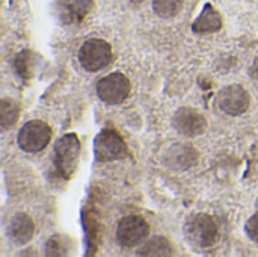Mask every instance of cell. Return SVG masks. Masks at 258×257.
<instances>
[{
  "label": "cell",
  "mask_w": 258,
  "mask_h": 257,
  "mask_svg": "<svg viewBox=\"0 0 258 257\" xmlns=\"http://www.w3.org/2000/svg\"><path fill=\"white\" fill-rule=\"evenodd\" d=\"M184 235L187 241L198 248H209L215 245L219 238L215 220L206 214L190 217L184 226Z\"/></svg>",
  "instance_id": "cell-1"
},
{
  "label": "cell",
  "mask_w": 258,
  "mask_h": 257,
  "mask_svg": "<svg viewBox=\"0 0 258 257\" xmlns=\"http://www.w3.org/2000/svg\"><path fill=\"white\" fill-rule=\"evenodd\" d=\"M112 59V47L104 39L92 38L83 42L79 50V62L88 71L103 70Z\"/></svg>",
  "instance_id": "cell-2"
},
{
  "label": "cell",
  "mask_w": 258,
  "mask_h": 257,
  "mask_svg": "<svg viewBox=\"0 0 258 257\" xmlns=\"http://www.w3.org/2000/svg\"><path fill=\"white\" fill-rule=\"evenodd\" d=\"M80 142L74 133L63 135L54 145V165L65 179H70L79 161Z\"/></svg>",
  "instance_id": "cell-3"
},
{
  "label": "cell",
  "mask_w": 258,
  "mask_h": 257,
  "mask_svg": "<svg viewBox=\"0 0 258 257\" xmlns=\"http://www.w3.org/2000/svg\"><path fill=\"white\" fill-rule=\"evenodd\" d=\"M94 153L98 162H112L127 156V145L119 133L112 129H104L94 141Z\"/></svg>",
  "instance_id": "cell-4"
},
{
  "label": "cell",
  "mask_w": 258,
  "mask_h": 257,
  "mask_svg": "<svg viewBox=\"0 0 258 257\" xmlns=\"http://www.w3.org/2000/svg\"><path fill=\"white\" fill-rule=\"evenodd\" d=\"M51 139V129L48 124L39 120L26 123L18 132V145L29 153H38L44 150Z\"/></svg>",
  "instance_id": "cell-5"
},
{
  "label": "cell",
  "mask_w": 258,
  "mask_h": 257,
  "mask_svg": "<svg viewBox=\"0 0 258 257\" xmlns=\"http://www.w3.org/2000/svg\"><path fill=\"white\" fill-rule=\"evenodd\" d=\"M150 233L148 223L138 215H128L118 223L116 239L125 248H133L142 244Z\"/></svg>",
  "instance_id": "cell-6"
},
{
  "label": "cell",
  "mask_w": 258,
  "mask_h": 257,
  "mask_svg": "<svg viewBox=\"0 0 258 257\" xmlns=\"http://www.w3.org/2000/svg\"><path fill=\"white\" fill-rule=\"evenodd\" d=\"M98 97L107 105H119L130 94V80L122 73H112L97 83Z\"/></svg>",
  "instance_id": "cell-7"
},
{
  "label": "cell",
  "mask_w": 258,
  "mask_h": 257,
  "mask_svg": "<svg viewBox=\"0 0 258 257\" xmlns=\"http://www.w3.org/2000/svg\"><path fill=\"white\" fill-rule=\"evenodd\" d=\"M216 101L227 115L237 117L249 108V94L240 85H230L219 91Z\"/></svg>",
  "instance_id": "cell-8"
},
{
  "label": "cell",
  "mask_w": 258,
  "mask_h": 257,
  "mask_svg": "<svg viewBox=\"0 0 258 257\" xmlns=\"http://www.w3.org/2000/svg\"><path fill=\"white\" fill-rule=\"evenodd\" d=\"M172 126L178 133L194 138V136L204 133L207 127V121L198 111L192 108H181L175 112Z\"/></svg>",
  "instance_id": "cell-9"
},
{
  "label": "cell",
  "mask_w": 258,
  "mask_h": 257,
  "mask_svg": "<svg viewBox=\"0 0 258 257\" xmlns=\"http://www.w3.org/2000/svg\"><path fill=\"white\" fill-rule=\"evenodd\" d=\"M198 161V153L194 147L186 144H175L169 147L165 155V164L177 171H184L195 165Z\"/></svg>",
  "instance_id": "cell-10"
},
{
  "label": "cell",
  "mask_w": 258,
  "mask_h": 257,
  "mask_svg": "<svg viewBox=\"0 0 258 257\" xmlns=\"http://www.w3.org/2000/svg\"><path fill=\"white\" fill-rule=\"evenodd\" d=\"M35 233V224L27 214H17L11 218L8 226V236L18 245L27 244Z\"/></svg>",
  "instance_id": "cell-11"
},
{
  "label": "cell",
  "mask_w": 258,
  "mask_h": 257,
  "mask_svg": "<svg viewBox=\"0 0 258 257\" xmlns=\"http://www.w3.org/2000/svg\"><path fill=\"white\" fill-rule=\"evenodd\" d=\"M221 26H222L221 15L218 14V11L210 3H207L204 6L203 12L200 14V17L192 24V30L198 35H204V33L218 32L221 29Z\"/></svg>",
  "instance_id": "cell-12"
},
{
  "label": "cell",
  "mask_w": 258,
  "mask_h": 257,
  "mask_svg": "<svg viewBox=\"0 0 258 257\" xmlns=\"http://www.w3.org/2000/svg\"><path fill=\"white\" fill-rule=\"evenodd\" d=\"M172 251V245L171 242L163 238V236H156L150 241H147L141 250H138L139 256H148V257H156V256H171Z\"/></svg>",
  "instance_id": "cell-13"
},
{
  "label": "cell",
  "mask_w": 258,
  "mask_h": 257,
  "mask_svg": "<svg viewBox=\"0 0 258 257\" xmlns=\"http://www.w3.org/2000/svg\"><path fill=\"white\" fill-rule=\"evenodd\" d=\"M36 61L38 55H35L30 50H23L17 55L15 58V71L20 77L23 79H30L35 76V68H36Z\"/></svg>",
  "instance_id": "cell-14"
},
{
  "label": "cell",
  "mask_w": 258,
  "mask_h": 257,
  "mask_svg": "<svg viewBox=\"0 0 258 257\" xmlns=\"http://www.w3.org/2000/svg\"><path fill=\"white\" fill-rule=\"evenodd\" d=\"M18 105L11 98H3L0 101V127L2 130H8L18 120Z\"/></svg>",
  "instance_id": "cell-15"
},
{
  "label": "cell",
  "mask_w": 258,
  "mask_h": 257,
  "mask_svg": "<svg viewBox=\"0 0 258 257\" xmlns=\"http://www.w3.org/2000/svg\"><path fill=\"white\" fill-rule=\"evenodd\" d=\"M183 6V0H153L154 12L162 18L175 17Z\"/></svg>",
  "instance_id": "cell-16"
},
{
  "label": "cell",
  "mask_w": 258,
  "mask_h": 257,
  "mask_svg": "<svg viewBox=\"0 0 258 257\" xmlns=\"http://www.w3.org/2000/svg\"><path fill=\"white\" fill-rule=\"evenodd\" d=\"M245 230H246V235L252 239L258 242V211L257 214H254L245 224Z\"/></svg>",
  "instance_id": "cell-17"
},
{
  "label": "cell",
  "mask_w": 258,
  "mask_h": 257,
  "mask_svg": "<svg viewBox=\"0 0 258 257\" xmlns=\"http://www.w3.org/2000/svg\"><path fill=\"white\" fill-rule=\"evenodd\" d=\"M91 5H92V0H74V3L71 6H73L74 14L77 15V18H82L83 15H86Z\"/></svg>",
  "instance_id": "cell-18"
},
{
  "label": "cell",
  "mask_w": 258,
  "mask_h": 257,
  "mask_svg": "<svg viewBox=\"0 0 258 257\" xmlns=\"http://www.w3.org/2000/svg\"><path fill=\"white\" fill-rule=\"evenodd\" d=\"M47 254L48 256H60V248H62V244H60V239L59 236H53L48 242H47Z\"/></svg>",
  "instance_id": "cell-19"
},
{
  "label": "cell",
  "mask_w": 258,
  "mask_h": 257,
  "mask_svg": "<svg viewBox=\"0 0 258 257\" xmlns=\"http://www.w3.org/2000/svg\"><path fill=\"white\" fill-rule=\"evenodd\" d=\"M251 76H252L255 80H258V58L254 61V64L251 65Z\"/></svg>",
  "instance_id": "cell-20"
},
{
  "label": "cell",
  "mask_w": 258,
  "mask_h": 257,
  "mask_svg": "<svg viewBox=\"0 0 258 257\" xmlns=\"http://www.w3.org/2000/svg\"><path fill=\"white\" fill-rule=\"evenodd\" d=\"M132 2H135V3H139V2H142V0H132Z\"/></svg>",
  "instance_id": "cell-21"
},
{
  "label": "cell",
  "mask_w": 258,
  "mask_h": 257,
  "mask_svg": "<svg viewBox=\"0 0 258 257\" xmlns=\"http://www.w3.org/2000/svg\"><path fill=\"white\" fill-rule=\"evenodd\" d=\"M257 211H258V200H257Z\"/></svg>",
  "instance_id": "cell-22"
}]
</instances>
